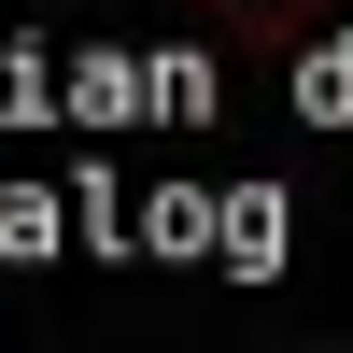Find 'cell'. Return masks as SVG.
<instances>
[{
    "label": "cell",
    "instance_id": "cell-1",
    "mask_svg": "<svg viewBox=\"0 0 353 353\" xmlns=\"http://www.w3.org/2000/svg\"><path fill=\"white\" fill-rule=\"evenodd\" d=\"M170 128V113H212L198 57H28L0 43V128Z\"/></svg>",
    "mask_w": 353,
    "mask_h": 353
}]
</instances>
